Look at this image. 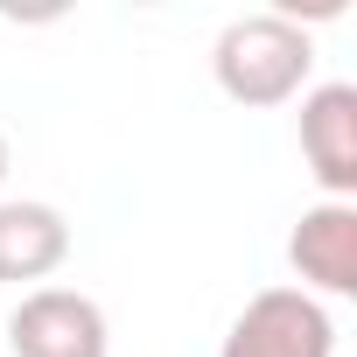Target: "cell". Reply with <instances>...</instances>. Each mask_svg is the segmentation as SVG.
I'll return each mask as SVG.
<instances>
[{
  "label": "cell",
  "mask_w": 357,
  "mask_h": 357,
  "mask_svg": "<svg viewBox=\"0 0 357 357\" xmlns=\"http://www.w3.org/2000/svg\"><path fill=\"white\" fill-rule=\"evenodd\" d=\"M211 70H218V91H225L231 105L266 112V105H287V98L308 91L315 43H308V29L287 22V15H238V22L218 36Z\"/></svg>",
  "instance_id": "cell-1"
},
{
  "label": "cell",
  "mask_w": 357,
  "mask_h": 357,
  "mask_svg": "<svg viewBox=\"0 0 357 357\" xmlns=\"http://www.w3.org/2000/svg\"><path fill=\"white\" fill-rule=\"evenodd\" d=\"M218 357H336V322H329V308L315 294L266 287L231 315Z\"/></svg>",
  "instance_id": "cell-2"
},
{
  "label": "cell",
  "mask_w": 357,
  "mask_h": 357,
  "mask_svg": "<svg viewBox=\"0 0 357 357\" xmlns=\"http://www.w3.org/2000/svg\"><path fill=\"white\" fill-rule=\"evenodd\" d=\"M8 350L15 357H105L112 329L105 308L77 287H29L8 315Z\"/></svg>",
  "instance_id": "cell-3"
},
{
  "label": "cell",
  "mask_w": 357,
  "mask_h": 357,
  "mask_svg": "<svg viewBox=\"0 0 357 357\" xmlns=\"http://www.w3.org/2000/svg\"><path fill=\"white\" fill-rule=\"evenodd\" d=\"M301 154L322 204L357 197V84H315L301 91Z\"/></svg>",
  "instance_id": "cell-4"
},
{
  "label": "cell",
  "mask_w": 357,
  "mask_h": 357,
  "mask_svg": "<svg viewBox=\"0 0 357 357\" xmlns=\"http://www.w3.org/2000/svg\"><path fill=\"white\" fill-rule=\"evenodd\" d=\"M287 259L301 273V294H357V204H315L301 211Z\"/></svg>",
  "instance_id": "cell-5"
},
{
  "label": "cell",
  "mask_w": 357,
  "mask_h": 357,
  "mask_svg": "<svg viewBox=\"0 0 357 357\" xmlns=\"http://www.w3.org/2000/svg\"><path fill=\"white\" fill-rule=\"evenodd\" d=\"M70 259V218L56 204H0V280L22 287V280H50Z\"/></svg>",
  "instance_id": "cell-6"
},
{
  "label": "cell",
  "mask_w": 357,
  "mask_h": 357,
  "mask_svg": "<svg viewBox=\"0 0 357 357\" xmlns=\"http://www.w3.org/2000/svg\"><path fill=\"white\" fill-rule=\"evenodd\" d=\"M0 183H8V133H0Z\"/></svg>",
  "instance_id": "cell-7"
}]
</instances>
